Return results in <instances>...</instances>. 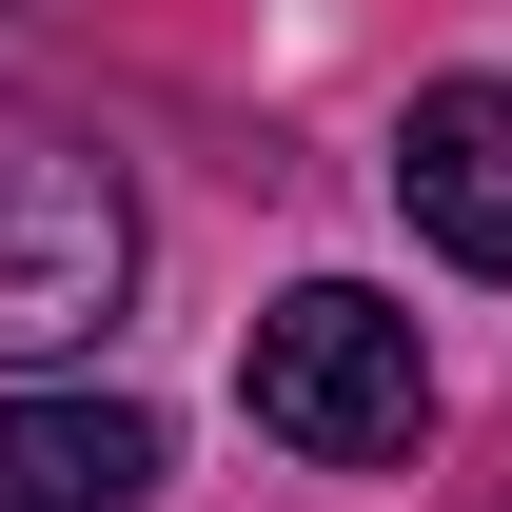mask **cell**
Here are the masks:
<instances>
[{"mask_svg": "<svg viewBox=\"0 0 512 512\" xmlns=\"http://www.w3.org/2000/svg\"><path fill=\"white\" fill-rule=\"evenodd\" d=\"M158 493V414L99 375H20L0 394V512H138Z\"/></svg>", "mask_w": 512, "mask_h": 512, "instance_id": "277c9868", "label": "cell"}, {"mask_svg": "<svg viewBox=\"0 0 512 512\" xmlns=\"http://www.w3.org/2000/svg\"><path fill=\"white\" fill-rule=\"evenodd\" d=\"M119 296H138V178H119L79 119L0 99V375L99 355Z\"/></svg>", "mask_w": 512, "mask_h": 512, "instance_id": "7a4b0ae2", "label": "cell"}, {"mask_svg": "<svg viewBox=\"0 0 512 512\" xmlns=\"http://www.w3.org/2000/svg\"><path fill=\"white\" fill-rule=\"evenodd\" d=\"M394 217L453 276H512V79H414L394 99Z\"/></svg>", "mask_w": 512, "mask_h": 512, "instance_id": "3957f363", "label": "cell"}, {"mask_svg": "<svg viewBox=\"0 0 512 512\" xmlns=\"http://www.w3.org/2000/svg\"><path fill=\"white\" fill-rule=\"evenodd\" d=\"M237 414L296 453V473H394V453L434 434V335H414V296H375V276H296V296H256Z\"/></svg>", "mask_w": 512, "mask_h": 512, "instance_id": "6da1fadb", "label": "cell"}]
</instances>
